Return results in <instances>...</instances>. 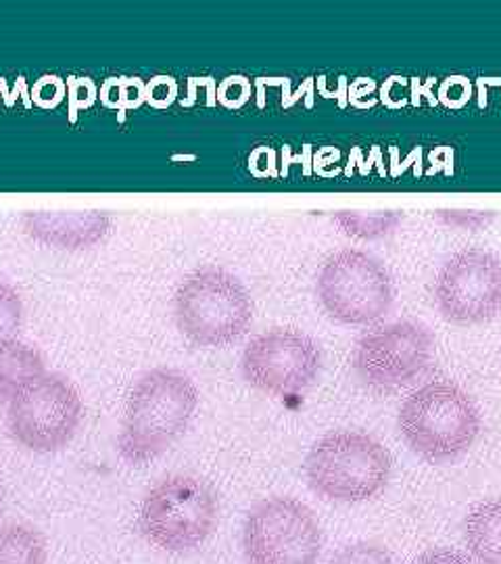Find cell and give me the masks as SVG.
<instances>
[{"instance_id":"ac0fdd59","label":"cell","mask_w":501,"mask_h":564,"mask_svg":"<svg viewBox=\"0 0 501 564\" xmlns=\"http://www.w3.org/2000/svg\"><path fill=\"white\" fill-rule=\"evenodd\" d=\"M328 564H395V558L382 545L358 542L335 552Z\"/></svg>"},{"instance_id":"ba28073f","label":"cell","mask_w":501,"mask_h":564,"mask_svg":"<svg viewBox=\"0 0 501 564\" xmlns=\"http://www.w3.org/2000/svg\"><path fill=\"white\" fill-rule=\"evenodd\" d=\"M316 291L330 318L337 323L372 324L393 305V282L374 256L342 249L322 265Z\"/></svg>"},{"instance_id":"4fadbf2b","label":"cell","mask_w":501,"mask_h":564,"mask_svg":"<svg viewBox=\"0 0 501 564\" xmlns=\"http://www.w3.org/2000/svg\"><path fill=\"white\" fill-rule=\"evenodd\" d=\"M42 375L46 372L39 349L18 339L0 343V403L13 402V398Z\"/></svg>"},{"instance_id":"7a4b0ae2","label":"cell","mask_w":501,"mask_h":564,"mask_svg":"<svg viewBox=\"0 0 501 564\" xmlns=\"http://www.w3.org/2000/svg\"><path fill=\"white\" fill-rule=\"evenodd\" d=\"M397 424L405 444L422 460L449 464L477 442L481 412L460 384L435 381L405 398Z\"/></svg>"},{"instance_id":"8fae6325","label":"cell","mask_w":501,"mask_h":564,"mask_svg":"<svg viewBox=\"0 0 501 564\" xmlns=\"http://www.w3.org/2000/svg\"><path fill=\"white\" fill-rule=\"evenodd\" d=\"M435 300L443 318L481 324L501 312V260L479 247L447 258L435 281Z\"/></svg>"},{"instance_id":"2e32d148","label":"cell","mask_w":501,"mask_h":564,"mask_svg":"<svg viewBox=\"0 0 501 564\" xmlns=\"http://www.w3.org/2000/svg\"><path fill=\"white\" fill-rule=\"evenodd\" d=\"M337 223L341 224L342 230L356 237H382L395 230L401 223L397 214H381V216H363V214H341L337 216Z\"/></svg>"},{"instance_id":"44dd1931","label":"cell","mask_w":501,"mask_h":564,"mask_svg":"<svg viewBox=\"0 0 501 564\" xmlns=\"http://www.w3.org/2000/svg\"><path fill=\"white\" fill-rule=\"evenodd\" d=\"M0 508H2V489H0Z\"/></svg>"},{"instance_id":"52a82bcc","label":"cell","mask_w":501,"mask_h":564,"mask_svg":"<svg viewBox=\"0 0 501 564\" xmlns=\"http://www.w3.org/2000/svg\"><path fill=\"white\" fill-rule=\"evenodd\" d=\"M81 416L84 403L74 383L61 375H42L9 403L7 429L21 447L53 454L76 437Z\"/></svg>"},{"instance_id":"5b68a950","label":"cell","mask_w":501,"mask_h":564,"mask_svg":"<svg viewBox=\"0 0 501 564\" xmlns=\"http://www.w3.org/2000/svg\"><path fill=\"white\" fill-rule=\"evenodd\" d=\"M218 498L197 477L176 475L155 485L142 500L139 531L163 552L184 554L205 544L218 524Z\"/></svg>"},{"instance_id":"7c38bea8","label":"cell","mask_w":501,"mask_h":564,"mask_svg":"<svg viewBox=\"0 0 501 564\" xmlns=\"http://www.w3.org/2000/svg\"><path fill=\"white\" fill-rule=\"evenodd\" d=\"M21 224L34 241L57 249H88L111 230V218L100 212H30Z\"/></svg>"},{"instance_id":"8992f818","label":"cell","mask_w":501,"mask_h":564,"mask_svg":"<svg viewBox=\"0 0 501 564\" xmlns=\"http://www.w3.org/2000/svg\"><path fill=\"white\" fill-rule=\"evenodd\" d=\"M320 523L312 508L274 496L261 500L247 512L242 524V552L247 564H318Z\"/></svg>"},{"instance_id":"30bf717a","label":"cell","mask_w":501,"mask_h":564,"mask_svg":"<svg viewBox=\"0 0 501 564\" xmlns=\"http://www.w3.org/2000/svg\"><path fill=\"white\" fill-rule=\"evenodd\" d=\"M320 368L318 343L293 328H272L261 333L242 351L244 381L276 398L305 393L318 381Z\"/></svg>"},{"instance_id":"5bb4252c","label":"cell","mask_w":501,"mask_h":564,"mask_svg":"<svg viewBox=\"0 0 501 564\" xmlns=\"http://www.w3.org/2000/svg\"><path fill=\"white\" fill-rule=\"evenodd\" d=\"M464 542L479 564H501V500L472 506L464 521Z\"/></svg>"},{"instance_id":"9c48e42d","label":"cell","mask_w":501,"mask_h":564,"mask_svg":"<svg viewBox=\"0 0 501 564\" xmlns=\"http://www.w3.org/2000/svg\"><path fill=\"white\" fill-rule=\"evenodd\" d=\"M435 360V335L426 324L397 321L366 333L353 349L361 383L393 393L416 383Z\"/></svg>"},{"instance_id":"d6986e66","label":"cell","mask_w":501,"mask_h":564,"mask_svg":"<svg viewBox=\"0 0 501 564\" xmlns=\"http://www.w3.org/2000/svg\"><path fill=\"white\" fill-rule=\"evenodd\" d=\"M414 564H472L458 550H449V547H435L424 552L421 558Z\"/></svg>"},{"instance_id":"9a60e30c","label":"cell","mask_w":501,"mask_h":564,"mask_svg":"<svg viewBox=\"0 0 501 564\" xmlns=\"http://www.w3.org/2000/svg\"><path fill=\"white\" fill-rule=\"evenodd\" d=\"M48 550L41 531L32 524L0 527V564H46Z\"/></svg>"},{"instance_id":"3957f363","label":"cell","mask_w":501,"mask_h":564,"mask_svg":"<svg viewBox=\"0 0 501 564\" xmlns=\"http://www.w3.org/2000/svg\"><path fill=\"white\" fill-rule=\"evenodd\" d=\"M305 479L328 502L360 505L377 498L391 479V454L360 431L328 433L305 456Z\"/></svg>"},{"instance_id":"ffe728a7","label":"cell","mask_w":501,"mask_h":564,"mask_svg":"<svg viewBox=\"0 0 501 564\" xmlns=\"http://www.w3.org/2000/svg\"><path fill=\"white\" fill-rule=\"evenodd\" d=\"M437 220L458 228H479L484 224V216L477 212H437Z\"/></svg>"},{"instance_id":"6da1fadb","label":"cell","mask_w":501,"mask_h":564,"mask_svg":"<svg viewBox=\"0 0 501 564\" xmlns=\"http://www.w3.org/2000/svg\"><path fill=\"white\" fill-rule=\"evenodd\" d=\"M199 408V389L176 368L144 372L130 391L118 449L132 466L157 460L186 433Z\"/></svg>"},{"instance_id":"277c9868","label":"cell","mask_w":501,"mask_h":564,"mask_svg":"<svg viewBox=\"0 0 501 564\" xmlns=\"http://www.w3.org/2000/svg\"><path fill=\"white\" fill-rule=\"evenodd\" d=\"M174 316L188 341L199 347H226L247 333L253 321V302L235 274L218 265H205L178 284Z\"/></svg>"},{"instance_id":"e0dca14e","label":"cell","mask_w":501,"mask_h":564,"mask_svg":"<svg viewBox=\"0 0 501 564\" xmlns=\"http://www.w3.org/2000/svg\"><path fill=\"white\" fill-rule=\"evenodd\" d=\"M23 321V305L20 293L0 281V343L15 339Z\"/></svg>"}]
</instances>
